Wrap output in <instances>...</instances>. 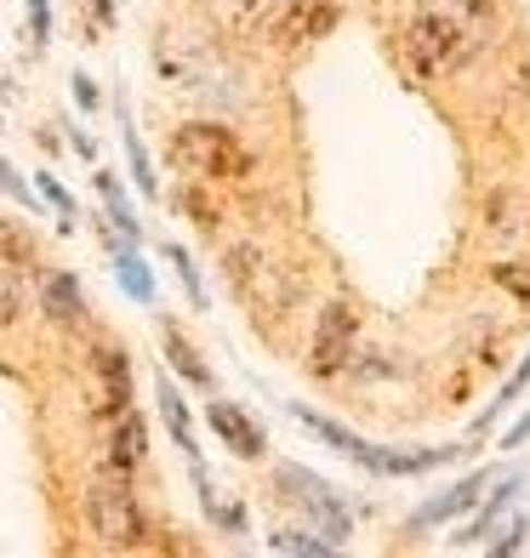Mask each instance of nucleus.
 I'll return each mask as SVG.
<instances>
[{
    "mask_svg": "<svg viewBox=\"0 0 530 558\" xmlns=\"http://www.w3.org/2000/svg\"><path fill=\"white\" fill-rule=\"evenodd\" d=\"M485 12H491V0H427L406 29V58L422 81L462 69L485 46Z\"/></svg>",
    "mask_w": 530,
    "mask_h": 558,
    "instance_id": "nucleus-1",
    "label": "nucleus"
},
{
    "mask_svg": "<svg viewBox=\"0 0 530 558\" xmlns=\"http://www.w3.org/2000/svg\"><path fill=\"white\" fill-rule=\"evenodd\" d=\"M286 416L297 422V427H309V434L320 439V445H332L337 456H348L353 468H365L371 478H422V473H434V468H445V462H457V456H468L473 445H434V450H394V445H371L365 434H353V427H342V422H332V416H320V411H309V404H297V399H286Z\"/></svg>",
    "mask_w": 530,
    "mask_h": 558,
    "instance_id": "nucleus-2",
    "label": "nucleus"
},
{
    "mask_svg": "<svg viewBox=\"0 0 530 558\" xmlns=\"http://www.w3.org/2000/svg\"><path fill=\"white\" fill-rule=\"evenodd\" d=\"M166 160L189 177V183H234V177H245L251 166V148L229 132V125L217 120H183L177 132L166 137Z\"/></svg>",
    "mask_w": 530,
    "mask_h": 558,
    "instance_id": "nucleus-3",
    "label": "nucleus"
},
{
    "mask_svg": "<svg viewBox=\"0 0 530 558\" xmlns=\"http://www.w3.org/2000/svg\"><path fill=\"white\" fill-rule=\"evenodd\" d=\"M81 507H86V530L97 536V547H109V553L148 547V519H143V501L132 490V473L104 468L97 478H86Z\"/></svg>",
    "mask_w": 530,
    "mask_h": 558,
    "instance_id": "nucleus-4",
    "label": "nucleus"
},
{
    "mask_svg": "<svg viewBox=\"0 0 530 558\" xmlns=\"http://www.w3.org/2000/svg\"><path fill=\"white\" fill-rule=\"evenodd\" d=\"M274 490H280V501H291L302 519H309L325 542H337V547H348V536H353V519H348V501L325 485L320 473H309L302 462H280L274 468Z\"/></svg>",
    "mask_w": 530,
    "mask_h": 558,
    "instance_id": "nucleus-5",
    "label": "nucleus"
},
{
    "mask_svg": "<svg viewBox=\"0 0 530 558\" xmlns=\"http://www.w3.org/2000/svg\"><path fill=\"white\" fill-rule=\"evenodd\" d=\"M86 404L97 416H115L132 404V360H125V348L97 342L86 353Z\"/></svg>",
    "mask_w": 530,
    "mask_h": 558,
    "instance_id": "nucleus-6",
    "label": "nucleus"
},
{
    "mask_svg": "<svg viewBox=\"0 0 530 558\" xmlns=\"http://www.w3.org/2000/svg\"><path fill=\"white\" fill-rule=\"evenodd\" d=\"M353 342H360V319H353L348 302H325L314 319V342H309V371L314 376H337L353 360Z\"/></svg>",
    "mask_w": 530,
    "mask_h": 558,
    "instance_id": "nucleus-7",
    "label": "nucleus"
},
{
    "mask_svg": "<svg viewBox=\"0 0 530 558\" xmlns=\"http://www.w3.org/2000/svg\"><path fill=\"white\" fill-rule=\"evenodd\" d=\"M206 427L217 434V445H229L240 462H257V456L268 450V434H263V422L245 411V404L234 399H206Z\"/></svg>",
    "mask_w": 530,
    "mask_h": 558,
    "instance_id": "nucleus-8",
    "label": "nucleus"
},
{
    "mask_svg": "<svg viewBox=\"0 0 530 558\" xmlns=\"http://www.w3.org/2000/svg\"><path fill=\"white\" fill-rule=\"evenodd\" d=\"M496 468H479V473H468V478H457L445 496H434V501H422L417 513H411V530H434V524H450V519H462L468 507H479V496H485L491 485H496Z\"/></svg>",
    "mask_w": 530,
    "mask_h": 558,
    "instance_id": "nucleus-9",
    "label": "nucleus"
},
{
    "mask_svg": "<svg viewBox=\"0 0 530 558\" xmlns=\"http://www.w3.org/2000/svg\"><path fill=\"white\" fill-rule=\"evenodd\" d=\"M115 120H120V148H125V177H132V189L155 206V199H166L160 189V171L155 160H148V143L137 132V120H132V104H125V92H115Z\"/></svg>",
    "mask_w": 530,
    "mask_h": 558,
    "instance_id": "nucleus-10",
    "label": "nucleus"
},
{
    "mask_svg": "<svg viewBox=\"0 0 530 558\" xmlns=\"http://www.w3.org/2000/svg\"><path fill=\"white\" fill-rule=\"evenodd\" d=\"M525 485H530L525 473H502L496 485H491L485 496H479L473 519H468V524L457 530V536H450V547H479V542H485L491 530L502 524V513H514V501H519V490H525Z\"/></svg>",
    "mask_w": 530,
    "mask_h": 558,
    "instance_id": "nucleus-11",
    "label": "nucleus"
},
{
    "mask_svg": "<svg viewBox=\"0 0 530 558\" xmlns=\"http://www.w3.org/2000/svg\"><path fill=\"white\" fill-rule=\"evenodd\" d=\"M40 314L63 325V331H81V325L92 319L86 314V291H81V279H74L69 268H46L40 274Z\"/></svg>",
    "mask_w": 530,
    "mask_h": 558,
    "instance_id": "nucleus-12",
    "label": "nucleus"
},
{
    "mask_svg": "<svg viewBox=\"0 0 530 558\" xmlns=\"http://www.w3.org/2000/svg\"><path fill=\"white\" fill-rule=\"evenodd\" d=\"M115 427H109V439H104V468H115V473H137L143 462H148V422L125 404V411H115L109 416Z\"/></svg>",
    "mask_w": 530,
    "mask_h": 558,
    "instance_id": "nucleus-13",
    "label": "nucleus"
},
{
    "mask_svg": "<svg viewBox=\"0 0 530 558\" xmlns=\"http://www.w3.org/2000/svg\"><path fill=\"white\" fill-rule=\"evenodd\" d=\"M92 189H97V199H104V211H97V222L115 228L120 240L143 245V217H137V206H132V194H125L120 177H115L109 166H92Z\"/></svg>",
    "mask_w": 530,
    "mask_h": 558,
    "instance_id": "nucleus-14",
    "label": "nucleus"
},
{
    "mask_svg": "<svg viewBox=\"0 0 530 558\" xmlns=\"http://www.w3.org/2000/svg\"><path fill=\"white\" fill-rule=\"evenodd\" d=\"M155 411H160V422H166V434H171V445L189 456H200V434H194V411H189V399H183V388H177V376L160 365V376H155Z\"/></svg>",
    "mask_w": 530,
    "mask_h": 558,
    "instance_id": "nucleus-15",
    "label": "nucleus"
},
{
    "mask_svg": "<svg viewBox=\"0 0 530 558\" xmlns=\"http://www.w3.org/2000/svg\"><path fill=\"white\" fill-rule=\"evenodd\" d=\"M109 268H115V286H120L125 302H137V308H155L160 286H155V263L143 257V245H115V251H109Z\"/></svg>",
    "mask_w": 530,
    "mask_h": 558,
    "instance_id": "nucleus-16",
    "label": "nucleus"
},
{
    "mask_svg": "<svg viewBox=\"0 0 530 558\" xmlns=\"http://www.w3.org/2000/svg\"><path fill=\"white\" fill-rule=\"evenodd\" d=\"M160 353H166V371L177 376V383H189V388H212V365L200 360V348L177 331V319L160 314Z\"/></svg>",
    "mask_w": 530,
    "mask_h": 558,
    "instance_id": "nucleus-17",
    "label": "nucleus"
},
{
    "mask_svg": "<svg viewBox=\"0 0 530 558\" xmlns=\"http://www.w3.org/2000/svg\"><path fill=\"white\" fill-rule=\"evenodd\" d=\"M337 17H342L337 0H291L280 35H286V40H320V35L337 29Z\"/></svg>",
    "mask_w": 530,
    "mask_h": 558,
    "instance_id": "nucleus-18",
    "label": "nucleus"
},
{
    "mask_svg": "<svg viewBox=\"0 0 530 558\" xmlns=\"http://www.w3.org/2000/svg\"><path fill=\"white\" fill-rule=\"evenodd\" d=\"M166 263H171V274H177V286H183L189 308H194V314H212V291H206V279H200V263H194V251L171 240V245H166Z\"/></svg>",
    "mask_w": 530,
    "mask_h": 558,
    "instance_id": "nucleus-19",
    "label": "nucleus"
},
{
    "mask_svg": "<svg viewBox=\"0 0 530 558\" xmlns=\"http://www.w3.org/2000/svg\"><path fill=\"white\" fill-rule=\"evenodd\" d=\"M29 183H35V194H40V206H46V211H58V234H74V222H81V206H74V194L58 183V171H35Z\"/></svg>",
    "mask_w": 530,
    "mask_h": 558,
    "instance_id": "nucleus-20",
    "label": "nucleus"
},
{
    "mask_svg": "<svg viewBox=\"0 0 530 558\" xmlns=\"http://www.w3.org/2000/svg\"><path fill=\"white\" fill-rule=\"evenodd\" d=\"M525 388H530V360H525V365H519V371L508 376V383H502V393H496V399L485 404V411H479V422H473V439H485L491 427H496V422H502V416H508L514 404L525 399Z\"/></svg>",
    "mask_w": 530,
    "mask_h": 558,
    "instance_id": "nucleus-21",
    "label": "nucleus"
},
{
    "mask_svg": "<svg viewBox=\"0 0 530 558\" xmlns=\"http://www.w3.org/2000/svg\"><path fill=\"white\" fill-rule=\"evenodd\" d=\"M268 547L274 553H291V558H332L337 553V542H325L320 530H274Z\"/></svg>",
    "mask_w": 530,
    "mask_h": 558,
    "instance_id": "nucleus-22",
    "label": "nucleus"
},
{
    "mask_svg": "<svg viewBox=\"0 0 530 558\" xmlns=\"http://www.w3.org/2000/svg\"><path fill=\"white\" fill-rule=\"evenodd\" d=\"M23 314V263L0 257V325H12Z\"/></svg>",
    "mask_w": 530,
    "mask_h": 558,
    "instance_id": "nucleus-23",
    "label": "nucleus"
},
{
    "mask_svg": "<svg viewBox=\"0 0 530 558\" xmlns=\"http://www.w3.org/2000/svg\"><path fill=\"white\" fill-rule=\"evenodd\" d=\"M0 194L17 199V206L29 211V217H40V194H35V183H29V177H23V171L7 160V155H0Z\"/></svg>",
    "mask_w": 530,
    "mask_h": 558,
    "instance_id": "nucleus-24",
    "label": "nucleus"
},
{
    "mask_svg": "<svg viewBox=\"0 0 530 558\" xmlns=\"http://www.w3.org/2000/svg\"><path fill=\"white\" fill-rule=\"evenodd\" d=\"M217 12L229 29H257V23L274 12V0H217Z\"/></svg>",
    "mask_w": 530,
    "mask_h": 558,
    "instance_id": "nucleus-25",
    "label": "nucleus"
},
{
    "mask_svg": "<svg viewBox=\"0 0 530 558\" xmlns=\"http://www.w3.org/2000/svg\"><path fill=\"white\" fill-rule=\"evenodd\" d=\"M479 547H485L491 558H508V553L530 547V519H525V513H514L508 524H502V536H496V542H479Z\"/></svg>",
    "mask_w": 530,
    "mask_h": 558,
    "instance_id": "nucleus-26",
    "label": "nucleus"
},
{
    "mask_svg": "<svg viewBox=\"0 0 530 558\" xmlns=\"http://www.w3.org/2000/svg\"><path fill=\"white\" fill-rule=\"evenodd\" d=\"M177 206H183V211H189V222L200 228V234H212V228L222 222V217H217V206H212V199H206V194H200L194 183H189L183 194H177Z\"/></svg>",
    "mask_w": 530,
    "mask_h": 558,
    "instance_id": "nucleus-27",
    "label": "nucleus"
},
{
    "mask_svg": "<svg viewBox=\"0 0 530 558\" xmlns=\"http://www.w3.org/2000/svg\"><path fill=\"white\" fill-rule=\"evenodd\" d=\"M23 17H29V46L46 52L52 46V0H23Z\"/></svg>",
    "mask_w": 530,
    "mask_h": 558,
    "instance_id": "nucleus-28",
    "label": "nucleus"
},
{
    "mask_svg": "<svg viewBox=\"0 0 530 558\" xmlns=\"http://www.w3.org/2000/svg\"><path fill=\"white\" fill-rule=\"evenodd\" d=\"M69 92H74V109H81V114H97V109H104V86H97L86 69L69 74Z\"/></svg>",
    "mask_w": 530,
    "mask_h": 558,
    "instance_id": "nucleus-29",
    "label": "nucleus"
},
{
    "mask_svg": "<svg viewBox=\"0 0 530 558\" xmlns=\"http://www.w3.org/2000/svg\"><path fill=\"white\" fill-rule=\"evenodd\" d=\"M69 148H74V155H81L86 166H97V143H92V132H86V125H74V120H69Z\"/></svg>",
    "mask_w": 530,
    "mask_h": 558,
    "instance_id": "nucleus-30",
    "label": "nucleus"
},
{
    "mask_svg": "<svg viewBox=\"0 0 530 558\" xmlns=\"http://www.w3.org/2000/svg\"><path fill=\"white\" fill-rule=\"evenodd\" d=\"M86 12H92L97 29H115V23H120V7H115V0H86Z\"/></svg>",
    "mask_w": 530,
    "mask_h": 558,
    "instance_id": "nucleus-31",
    "label": "nucleus"
},
{
    "mask_svg": "<svg viewBox=\"0 0 530 558\" xmlns=\"http://www.w3.org/2000/svg\"><path fill=\"white\" fill-rule=\"evenodd\" d=\"M525 439H530V416H519V422L508 427V434H502V450H519Z\"/></svg>",
    "mask_w": 530,
    "mask_h": 558,
    "instance_id": "nucleus-32",
    "label": "nucleus"
},
{
    "mask_svg": "<svg viewBox=\"0 0 530 558\" xmlns=\"http://www.w3.org/2000/svg\"><path fill=\"white\" fill-rule=\"evenodd\" d=\"M0 132H7V120H0Z\"/></svg>",
    "mask_w": 530,
    "mask_h": 558,
    "instance_id": "nucleus-33",
    "label": "nucleus"
}]
</instances>
